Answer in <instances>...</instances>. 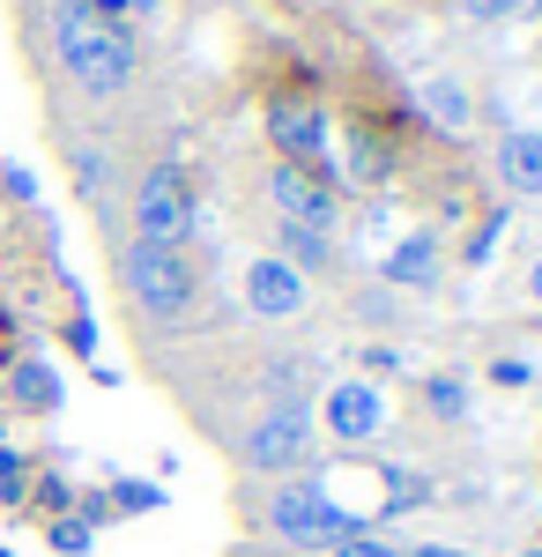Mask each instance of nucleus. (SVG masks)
I'll use <instances>...</instances> for the list:
<instances>
[{
  "label": "nucleus",
  "mask_w": 542,
  "mask_h": 557,
  "mask_svg": "<svg viewBox=\"0 0 542 557\" xmlns=\"http://www.w3.org/2000/svg\"><path fill=\"white\" fill-rule=\"evenodd\" d=\"M52 45H60V67L89 89V97H120L134 83V38H126L112 15H97L89 0H67L52 15Z\"/></svg>",
  "instance_id": "obj_1"
},
{
  "label": "nucleus",
  "mask_w": 542,
  "mask_h": 557,
  "mask_svg": "<svg viewBox=\"0 0 542 557\" xmlns=\"http://www.w3.org/2000/svg\"><path fill=\"white\" fill-rule=\"evenodd\" d=\"M126 275V298L141 305V312H157V320H178L194 290H201V275H194V253H178V246H141L134 238V253L120 260Z\"/></svg>",
  "instance_id": "obj_2"
},
{
  "label": "nucleus",
  "mask_w": 542,
  "mask_h": 557,
  "mask_svg": "<svg viewBox=\"0 0 542 557\" xmlns=\"http://www.w3.org/2000/svg\"><path fill=\"white\" fill-rule=\"evenodd\" d=\"M275 535L297 543V550H334V543H349V535H365V513H349V506H334L320 483H291V491H275Z\"/></svg>",
  "instance_id": "obj_3"
},
{
  "label": "nucleus",
  "mask_w": 542,
  "mask_h": 557,
  "mask_svg": "<svg viewBox=\"0 0 542 557\" xmlns=\"http://www.w3.org/2000/svg\"><path fill=\"white\" fill-rule=\"evenodd\" d=\"M134 231H141V246H186L194 238V186L178 164H157L134 186Z\"/></svg>",
  "instance_id": "obj_4"
},
{
  "label": "nucleus",
  "mask_w": 542,
  "mask_h": 557,
  "mask_svg": "<svg viewBox=\"0 0 542 557\" xmlns=\"http://www.w3.org/2000/svg\"><path fill=\"white\" fill-rule=\"evenodd\" d=\"M246 461L268 469V475L305 469V461H312V409H305V401H275V409L246 431Z\"/></svg>",
  "instance_id": "obj_5"
},
{
  "label": "nucleus",
  "mask_w": 542,
  "mask_h": 557,
  "mask_svg": "<svg viewBox=\"0 0 542 557\" xmlns=\"http://www.w3.org/2000/svg\"><path fill=\"white\" fill-rule=\"evenodd\" d=\"M268 141H275V157L283 164H305V172H320V157H328V112L312 104V97H268Z\"/></svg>",
  "instance_id": "obj_6"
},
{
  "label": "nucleus",
  "mask_w": 542,
  "mask_h": 557,
  "mask_svg": "<svg viewBox=\"0 0 542 557\" xmlns=\"http://www.w3.org/2000/svg\"><path fill=\"white\" fill-rule=\"evenodd\" d=\"M268 194H275L283 223H305V231H328L334 223V186L320 172H305V164H275Z\"/></svg>",
  "instance_id": "obj_7"
},
{
  "label": "nucleus",
  "mask_w": 542,
  "mask_h": 557,
  "mask_svg": "<svg viewBox=\"0 0 542 557\" xmlns=\"http://www.w3.org/2000/svg\"><path fill=\"white\" fill-rule=\"evenodd\" d=\"M246 305L260 312V320H291L297 305H305V275H297L291 260H252L246 268Z\"/></svg>",
  "instance_id": "obj_8"
},
{
  "label": "nucleus",
  "mask_w": 542,
  "mask_h": 557,
  "mask_svg": "<svg viewBox=\"0 0 542 557\" xmlns=\"http://www.w3.org/2000/svg\"><path fill=\"white\" fill-rule=\"evenodd\" d=\"M379 424H386V401H379V386H372V380H342V386L328 394V431H334V438L365 446Z\"/></svg>",
  "instance_id": "obj_9"
},
{
  "label": "nucleus",
  "mask_w": 542,
  "mask_h": 557,
  "mask_svg": "<svg viewBox=\"0 0 542 557\" xmlns=\"http://www.w3.org/2000/svg\"><path fill=\"white\" fill-rule=\"evenodd\" d=\"M498 178L513 194H542V134H528V127L498 134Z\"/></svg>",
  "instance_id": "obj_10"
},
{
  "label": "nucleus",
  "mask_w": 542,
  "mask_h": 557,
  "mask_svg": "<svg viewBox=\"0 0 542 557\" xmlns=\"http://www.w3.org/2000/svg\"><path fill=\"white\" fill-rule=\"evenodd\" d=\"M386 283H402V290H431V283H439V246H431V238H402V246L386 253Z\"/></svg>",
  "instance_id": "obj_11"
},
{
  "label": "nucleus",
  "mask_w": 542,
  "mask_h": 557,
  "mask_svg": "<svg viewBox=\"0 0 542 557\" xmlns=\"http://www.w3.org/2000/svg\"><path fill=\"white\" fill-rule=\"evenodd\" d=\"M8 394H15V409H52V401H60V380H52V372H45L38 357H23V364H15V372H8Z\"/></svg>",
  "instance_id": "obj_12"
},
{
  "label": "nucleus",
  "mask_w": 542,
  "mask_h": 557,
  "mask_svg": "<svg viewBox=\"0 0 542 557\" xmlns=\"http://www.w3.org/2000/svg\"><path fill=\"white\" fill-rule=\"evenodd\" d=\"M423 112H431L446 134H460V127H468V97H460V83H446V75H439V83L423 89Z\"/></svg>",
  "instance_id": "obj_13"
},
{
  "label": "nucleus",
  "mask_w": 542,
  "mask_h": 557,
  "mask_svg": "<svg viewBox=\"0 0 542 557\" xmlns=\"http://www.w3.org/2000/svg\"><path fill=\"white\" fill-rule=\"evenodd\" d=\"M283 260H291V268H328V231L283 223Z\"/></svg>",
  "instance_id": "obj_14"
},
{
  "label": "nucleus",
  "mask_w": 542,
  "mask_h": 557,
  "mask_svg": "<svg viewBox=\"0 0 542 557\" xmlns=\"http://www.w3.org/2000/svg\"><path fill=\"white\" fill-rule=\"evenodd\" d=\"M23 498H30V461L0 446V506H23Z\"/></svg>",
  "instance_id": "obj_15"
},
{
  "label": "nucleus",
  "mask_w": 542,
  "mask_h": 557,
  "mask_svg": "<svg viewBox=\"0 0 542 557\" xmlns=\"http://www.w3.org/2000/svg\"><path fill=\"white\" fill-rule=\"evenodd\" d=\"M423 401H431L439 417H460V409H468V394H460V380H431V386H423Z\"/></svg>",
  "instance_id": "obj_16"
},
{
  "label": "nucleus",
  "mask_w": 542,
  "mask_h": 557,
  "mask_svg": "<svg viewBox=\"0 0 542 557\" xmlns=\"http://www.w3.org/2000/svg\"><path fill=\"white\" fill-rule=\"evenodd\" d=\"M528 8H542V0H468L476 23H505V15H528Z\"/></svg>",
  "instance_id": "obj_17"
},
{
  "label": "nucleus",
  "mask_w": 542,
  "mask_h": 557,
  "mask_svg": "<svg viewBox=\"0 0 542 557\" xmlns=\"http://www.w3.org/2000/svg\"><path fill=\"white\" fill-rule=\"evenodd\" d=\"M52 550L83 557V550H89V520H52Z\"/></svg>",
  "instance_id": "obj_18"
},
{
  "label": "nucleus",
  "mask_w": 542,
  "mask_h": 557,
  "mask_svg": "<svg viewBox=\"0 0 542 557\" xmlns=\"http://www.w3.org/2000/svg\"><path fill=\"white\" fill-rule=\"evenodd\" d=\"M328 557H402L394 543H379V535H349V543H334Z\"/></svg>",
  "instance_id": "obj_19"
},
{
  "label": "nucleus",
  "mask_w": 542,
  "mask_h": 557,
  "mask_svg": "<svg viewBox=\"0 0 542 557\" xmlns=\"http://www.w3.org/2000/svg\"><path fill=\"white\" fill-rule=\"evenodd\" d=\"M491 380H498V386H528V364H520V357H505V364H491Z\"/></svg>",
  "instance_id": "obj_20"
},
{
  "label": "nucleus",
  "mask_w": 542,
  "mask_h": 557,
  "mask_svg": "<svg viewBox=\"0 0 542 557\" xmlns=\"http://www.w3.org/2000/svg\"><path fill=\"white\" fill-rule=\"evenodd\" d=\"M0 186H8L15 201H30V194H38V178H30V172H0Z\"/></svg>",
  "instance_id": "obj_21"
},
{
  "label": "nucleus",
  "mask_w": 542,
  "mask_h": 557,
  "mask_svg": "<svg viewBox=\"0 0 542 557\" xmlns=\"http://www.w3.org/2000/svg\"><path fill=\"white\" fill-rule=\"evenodd\" d=\"M417 557H460V550H446V543H423V550Z\"/></svg>",
  "instance_id": "obj_22"
},
{
  "label": "nucleus",
  "mask_w": 542,
  "mask_h": 557,
  "mask_svg": "<svg viewBox=\"0 0 542 557\" xmlns=\"http://www.w3.org/2000/svg\"><path fill=\"white\" fill-rule=\"evenodd\" d=\"M528 290H535V305H542V260H535V275H528Z\"/></svg>",
  "instance_id": "obj_23"
},
{
  "label": "nucleus",
  "mask_w": 542,
  "mask_h": 557,
  "mask_svg": "<svg viewBox=\"0 0 542 557\" xmlns=\"http://www.w3.org/2000/svg\"><path fill=\"white\" fill-rule=\"evenodd\" d=\"M520 557H542V550H520Z\"/></svg>",
  "instance_id": "obj_24"
},
{
  "label": "nucleus",
  "mask_w": 542,
  "mask_h": 557,
  "mask_svg": "<svg viewBox=\"0 0 542 557\" xmlns=\"http://www.w3.org/2000/svg\"><path fill=\"white\" fill-rule=\"evenodd\" d=\"M0 557H8V550H0Z\"/></svg>",
  "instance_id": "obj_25"
}]
</instances>
